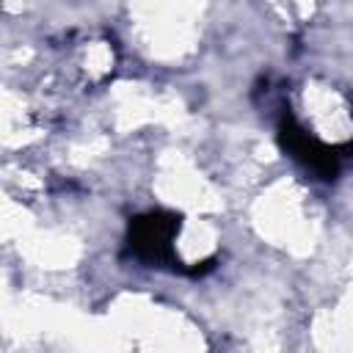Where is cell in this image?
<instances>
[{
	"label": "cell",
	"instance_id": "obj_1",
	"mask_svg": "<svg viewBox=\"0 0 353 353\" xmlns=\"http://www.w3.org/2000/svg\"><path fill=\"white\" fill-rule=\"evenodd\" d=\"M182 218L168 210H149L135 218H130L124 251L149 268H174L185 273V265L176 256V234H179Z\"/></svg>",
	"mask_w": 353,
	"mask_h": 353
},
{
	"label": "cell",
	"instance_id": "obj_2",
	"mask_svg": "<svg viewBox=\"0 0 353 353\" xmlns=\"http://www.w3.org/2000/svg\"><path fill=\"white\" fill-rule=\"evenodd\" d=\"M276 135H279L281 149L320 179H336L342 171V160L353 154V146H331L320 141L314 132H309L295 119L290 108H281L279 121H276Z\"/></svg>",
	"mask_w": 353,
	"mask_h": 353
}]
</instances>
